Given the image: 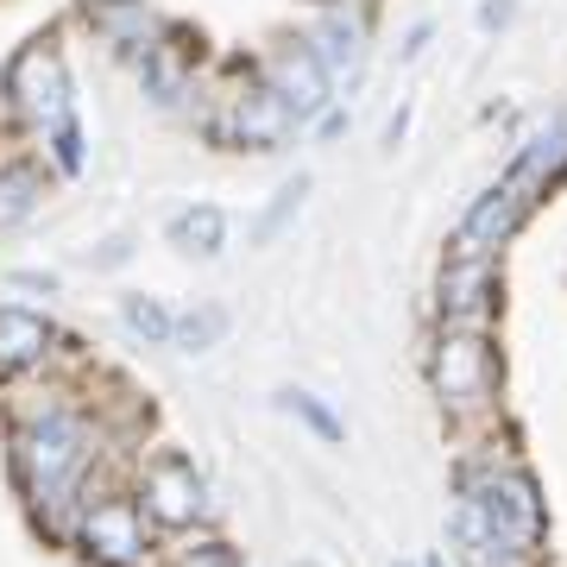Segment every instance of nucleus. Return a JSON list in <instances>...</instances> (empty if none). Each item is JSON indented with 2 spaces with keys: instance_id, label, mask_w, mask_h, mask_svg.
Returning <instances> with one entry per match:
<instances>
[{
  "instance_id": "obj_1",
  "label": "nucleus",
  "mask_w": 567,
  "mask_h": 567,
  "mask_svg": "<svg viewBox=\"0 0 567 567\" xmlns=\"http://www.w3.org/2000/svg\"><path fill=\"white\" fill-rule=\"evenodd\" d=\"M82 461H89V429L70 410H44L39 423H25L13 435V466H20V486L32 498H58L82 473Z\"/></svg>"
},
{
  "instance_id": "obj_2",
  "label": "nucleus",
  "mask_w": 567,
  "mask_h": 567,
  "mask_svg": "<svg viewBox=\"0 0 567 567\" xmlns=\"http://www.w3.org/2000/svg\"><path fill=\"white\" fill-rule=\"evenodd\" d=\"M429 379H435V398L442 410L466 416V410H486L492 385H498V353L480 328H447L435 341V360H429Z\"/></svg>"
},
{
  "instance_id": "obj_3",
  "label": "nucleus",
  "mask_w": 567,
  "mask_h": 567,
  "mask_svg": "<svg viewBox=\"0 0 567 567\" xmlns=\"http://www.w3.org/2000/svg\"><path fill=\"white\" fill-rule=\"evenodd\" d=\"M7 102L20 107V121H32V126L70 121V76H63V58L44 39L25 44L20 58L7 63Z\"/></svg>"
},
{
  "instance_id": "obj_4",
  "label": "nucleus",
  "mask_w": 567,
  "mask_h": 567,
  "mask_svg": "<svg viewBox=\"0 0 567 567\" xmlns=\"http://www.w3.org/2000/svg\"><path fill=\"white\" fill-rule=\"evenodd\" d=\"M480 505H486L492 529L505 536L511 548H524V555H536V543H543V492H536V480H529L524 466H505V473H492L486 486H466Z\"/></svg>"
},
{
  "instance_id": "obj_5",
  "label": "nucleus",
  "mask_w": 567,
  "mask_h": 567,
  "mask_svg": "<svg viewBox=\"0 0 567 567\" xmlns=\"http://www.w3.org/2000/svg\"><path fill=\"white\" fill-rule=\"evenodd\" d=\"M82 548L107 567H145L152 561V536H145V511L133 498H95L82 511Z\"/></svg>"
},
{
  "instance_id": "obj_6",
  "label": "nucleus",
  "mask_w": 567,
  "mask_h": 567,
  "mask_svg": "<svg viewBox=\"0 0 567 567\" xmlns=\"http://www.w3.org/2000/svg\"><path fill=\"white\" fill-rule=\"evenodd\" d=\"M145 517L164 529H189L208 517V486L203 473L183 461V454H158V461L145 466Z\"/></svg>"
},
{
  "instance_id": "obj_7",
  "label": "nucleus",
  "mask_w": 567,
  "mask_h": 567,
  "mask_svg": "<svg viewBox=\"0 0 567 567\" xmlns=\"http://www.w3.org/2000/svg\"><path fill=\"white\" fill-rule=\"evenodd\" d=\"M524 215H529L524 189H517V183H492L486 196L466 208V221H461V259H492V252L524 227Z\"/></svg>"
},
{
  "instance_id": "obj_8",
  "label": "nucleus",
  "mask_w": 567,
  "mask_h": 567,
  "mask_svg": "<svg viewBox=\"0 0 567 567\" xmlns=\"http://www.w3.org/2000/svg\"><path fill=\"white\" fill-rule=\"evenodd\" d=\"M265 70H271V89L284 95V107H290L297 121H316L328 107V70L303 39H284L278 51L265 58Z\"/></svg>"
},
{
  "instance_id": "obj_9",
  "label": "nucleus",
  "mask_w": 567,
  "mask_h": 567,
  "mask_svg": "<svg viewBox=\"0 0 567 567\" xmlns=\"http://www.w3.org/2000/svg\"><path fill=\"white\" fill-rule=\"evenodd\" d=\"M290 126H297V114L284 107V95L271 89V82H252V89L234 95V140L240 145H252V152H278V145L290 140Z\"/></svg>"
},
{
  "instance_id": "obj_10",
  "label": "nucleus",
  "mask_w": 567,
  "mask_h": 567,
  "mask_svg": "<svg viewBox=\"0 0 567 567\" xmlns=\"http://www.w3.org/2000/svg\"><path fill=\"white\" fill-rule=\"evenodd\" d=\"M492 297H498V259H447L442 271V316H454V322H480L492 309Z\"/></svg>"
},
{
  "instance_id": "obj_11",
  "label": "nucleus",
  "mask_w": 567,
  "mask_h": 567,
  "mask_svg": "<svg viewBox=\"0 0 567 567\" xmlns=\"http://www.w3.org/2000/svg\"><path fill=\"white\" fill-rule=\"evenodd\" d=\"M89 20H95V32H102L107 44H145V58L158 51V13L145 7V0H89L82 7Z\"/></svg>"
},
{
  "instance_id": "obj_12",
  "label": "nucleus",
  "mask_w": 567,
  "mask_h": 567,
  "mask_svg": "<svg viewBox=\"0 0 567 567\" xmlns=\"http://www.w3.org/2000/svg\"><path fill=\"white\" fill-rule=\"evenodd\" d=\"M309 51L322 58L328 76H353L365 58V32L360 20H347L341 7H322V20H316V39H309Z\"/></svg>"
},
{
  "instance_id": "obj_13",
  "label": "nucleus",
  "mask_w": 567,
  "mask_h": 567,
  "mask_svg": "<svg viewBox=\"0 0 567 567\" xmlns=\"http://www.w3.org/2000/svg\"><path fill=\"white\" fill-rule=\"evenodd\" d=\"M51 347V322L32 309H0V372H20V365L44 360Z\"/></svg>"
},
{
  "instance_id": "obj_14",
  "label": "nucleus",
  "mask_w": 567,
  "mask_h": 567,
  "mask_svg": "<svg viewBox=\"0 0 567 567\" xmlns=\"http://www.w3.org/2000/svg\"><path fill=\"white\" fill-rule=\"evenodd\" d=\"M171 246H177V252H196V259H215L227 246V215L215 203L183 208L177 221H171Z\"/></svg>"
},
{
  "instance_id": "obj_15",
  "label": "nucleus",
  "mask_w": 567,
  "mask_h": 567,
  "mask_svg": "<svg viewBox=\"0 0 567 567\" xmlns=\"http://www.w3.org/2000/svg\"><path fill=\"white\" fill-rule=\"evenodd\" d=\"M39 203H44V171L39 164H7L0 171V234H13L20 221H32Z\"/></svg>"
},
{
  "instance_id": "obj_16",
  "label": "nucleus",
  "mask_w": 567,
  "mask_h": 567,
  "mask_svg": "<svg viewBox=\"0 0 567 567\" xmlns=\"http://www.w3.org/2000/svg\"><path fill=\"white\" fill-rule=\"evenodd\" d=\"M561 171H567V121H561V126H548L543 140H536V145L524 152V158H517L511 183H517V189L529 196V189H543V183H555Z\"/></svg>"
},
{
  "instance_id": "obj_17",
  "label": "nucleus",
  "mask_w": 567,
  "mask_h": 567,
  "mask_svg": "<svg viewBox=\"0 0 567 567\" xmlns=\"http://www.w3.org/2000/svg\"><path fill=\"white\" fill-rule=\"evenodd\" d=\"M121 322L133 328V334H140V341H177V316H171V309L158 303V297H140V290H133V297H121Z\"/></svg>"
},
{
  "instance_id": "obj_18",
  "label": "nucleus",
  "mask_w": 567,
  "mask_h": 567,
  "mask_svg": "<svg viewBox=\"0 0 567 567\" xmlns=\"http://www.w3.org/2000/svg\"><path fill=\"white\" fill-rule=\"evenodd\" d=\"M227 334V309L221 303H196L189 316H177V347L183 353H208Z\"/></svg>"
},
{
  "instance_id": "obj_19",
  "label": "nucleus",
  "mask_w": 567,
  "mask_h": 567,
  "mask_svg": "<svg viewBox=\"0 0 567 567\" xmlns=\"http://www.w3.org/2000/svg\"><path fill=\"white\" fill-rule=\"evenodd\" d=\"M303 196H309V177H290L278 189V196H271V208H265L259 221H252V246H271L284 234V221H290V215H297V208H303Z\"/></svg>"
},
{
  "instance_id": "obj_20",
  "label": "nucleus",
  "mask_w": 567,
  "mask_h": 567,
  "mask_svg": "<svg viewBox=\"0 0 567 567\" xmlns=\"http://www.w3.org/2000/svg\"><path fill=\"white\" fill-rule=\"evenodd\" d=\"M278 404L290 410V416H303V423L316 429L322 442H341V435H347V429H341V416H334V410H328L322 398H309V391H278Z\"/></svg>"
},
{
  "instance_id": "obj_21",
  "label": "nucleus",
  "mask_w": 567,
  "mask_h": 567,
  "mask_svg": "<svg viewBox=\"0 0 567 567\" xmlns=\"http://www.w3.org/2000/svg\"><path fill=\"white\" fill-rule=\"evenodd\" d=\"M145 89H152L164 107L183 95V70H177V58H171V51H152V58H145Z\"/></svg>"
},
{
  "instance_id": "obj_22",
  "label": "nucleus",
  "mask_w": 567,
  "mask_h": 567,
  "mask_svg": "<svg viewBox=\"0 0 567 567\" xmlns=\"http://www.w3.org/2000/svg\"><path fill=\"white\" fill-rule=\"evenodd\" d=\"M183 567H246V561L227 543H203V548H189V555H183Z\"/></svg>"
},
{
  "instance_id": "obj_23",
  "label": "nucleus",
  "mask_w": 567,
  "mask_h": 567,
  "mask_svg": "<svg viewBox=\"0 0 567 567\" xmlns=\"http://www.w3.org/2000/svg\"><path fill=\"white\" fill-rule=\"evenodd\" d=\"M58 164H63V171H82V133H76V121L58 126Z\"/></svg>"
},
{
  "instance_id": "obj_24",
  "label": "nucleus",
  "mask_w": 567,
  "mask_h": 567,
  "mask_svg": "<svg viewBox=\"0 0 567 567\" xmlns=\"http://www.w3.org/2000/svg\"><path fill=\"white\" fill-rule=\"evenodd\" d=\"M297 567H316V561H297Z\"/></svg>"
},
{
  "instance_id": "obj_25",
  "label": "nucleus",
  "mask_w": 567,
  "mask_h": 567,
  "mask_svg": "<svg viewBox=\"0 0 567 567\" xmlns=\"http://www.w3.org/2000/svg\"><path fill=\"white\" fill-rule=\"evenodd\" d=\"M398 567H416V561H398Z\"/></svg>"
}]
</instances>
